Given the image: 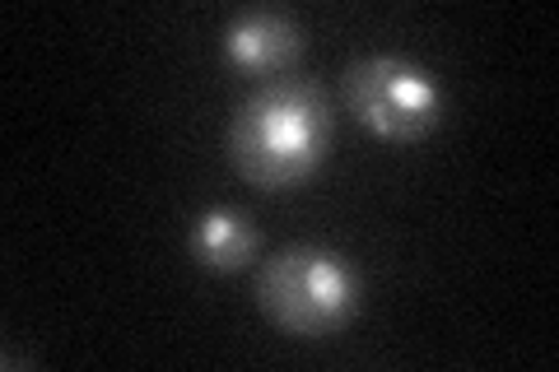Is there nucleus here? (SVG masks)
I'll list each match as a JSON object with an SVG mask.
<instances>
[{"mask_svg":"<svg viewBox=\"0 0 559 372\" xmlns=\"http://www.w3.org/2000/svg\"><path fill=\"white\" fill-rule=\"evenodd\" d=\"M331 145V103L318 84L275 75L238 103L229 158L257 191H294L322 168Z\"/></svg>","mask_w":559,"mask_h":372,"instance_id":"f257e3e1","label":"nucleus"},{"mask_svg":"<svg viewBox=\"0 0 559 372\" xmlns=\"http://www.w3.org/2000/svg\"><path fill=\"white\" fill-rule=\"evenodd\" d=\"M359 271L341 252L299 242L257 271V308L294 340H331L359 312Z\"/></svg>","mask_w":559,"mask_h":372,"instance_id":"f03ea898","label":"nucleus"},{"mask_svg":"<svg viewBox=\"0 0 559 372\" xmlns=\"http://www.w3.org/2000/svg\"><path fill=\"white\" fill-rule=\"evenodd\" d=\"M341 98L364 131H373L378 140H396V145L439 131L448 112L439 75L411 57H396V51H373V57L349 61L341 75Z\"/></svg>","mask_w":559,"mask_h":372,"instance_id":"7ed1b4c3","label":"nucleus"},{"mask_svg":"<svg viewBox=\"0 0 559 372\" xmlns=\"http://www.w3.org/2000/svg\"><path fill=\"white\" fill-rule=\"evenodd\" d=\"M304 51V28L285 10H242L224 28V57L248 75H285Z\"/></svg>","mask_w":559,"mask_h":372,"instance_id":"20e7f679","label":"nucleus"},{"mask_svg":"<svg viewBox=\"0 0 559 372\" xmlns=\"http://www.w3.org/2000/svg\"><path fill=\"white\" fill-rule=\"evenodd\" d=\"M191 261L210 275H238L257 252V228L234 205H210L191 224Z\"/></svg>","mask_w":559,"mask_h":372,"instance_id":"39448f33","label":"nucleus"}]
</instances>
